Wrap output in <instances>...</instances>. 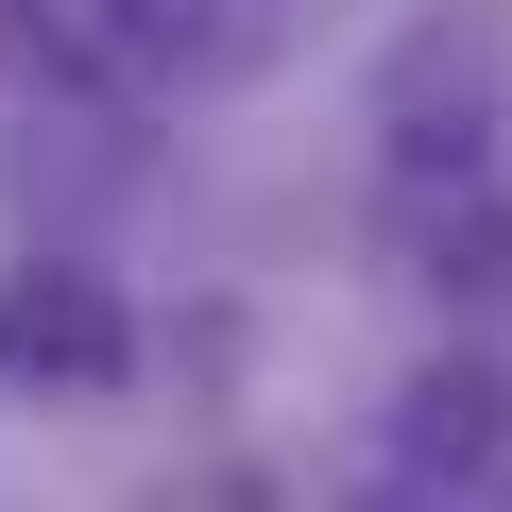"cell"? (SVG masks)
I'll list each match as a JSON object with an SVG mask.
<instances>
[{
	"label": "cell",
	"mask_w": 512,
	"mask_h": 512,
	"mask_svg": "<svg viewBox=\"0 0 512 512\" xmlns=\"http://www.w3.org/2000/svg\"><path fill=\"white\" fill-rule=\"evenodd\" d=\"M359 120H376V154H393V188H478L495 137H512V18H495V0H427V18H393Z\"/></svg>",
	"instance_id": "6da1fadb"
},
{
	"label": "cell",
	"mask_w": 512,
	"mask_h": 512,
	"mask_svg": "<svg viewBox=\"0 0 512 512\" xmlns=\"http://www.w3.org/2000/svg\"><path fill=\"white\" fill-rule=\"evenodd\" d=\"M393 478L427 512H512V359L495 342H444L393 393Z\"/></svg>",
	"instance_id": "7a4b0ae2"
},
{
	"label": "cell",
	"mask_w": 512,
	"mask_h": 512,
	"mask_svg": "<svg viewBox=\"0 0 512 512\" xmlns=\"http://www.w3.org/2000/svg\"><path fill=\"white\" fill-rule=\"evenodd\" d=\"M0 376H18V393H120V376H137L120 274H86V256H18V274H0Z\"/></svg>",
	"instance_id": "3957f363"
},
{
	"label": "cell",
	"mask_w": 512,
	"mask_h": 512,
	"mask_svg": "<svg viewBox=\"0 0 512 512\" xmlns=\"http://www.w3.org/2000/svg\"><path fill=\"white\" fill-rule=\"evenodd\" d=\"M103 18V52L137 69V86H188V103H222V86H256L274 69V0H86Z\"/></svg>",
	"instance_id": "277c9868"
},
{
	"label": "cell",
	"mask_w": 512,
	"mask_h": 512,
	"mask_svg": "<svg viewBox=\"0 0 512 512\" xmlns=\"http://www.w3.org/2000/svg\"><path fill=\"white\" fill-rule=\"evenodd\" d=\"M410 256H427V291L512 308V205H495V171L478 188H410Z\"/></svg>",
	"instance_id": "5b68a950"
},
{
	"label": "cell",
	"mask_w": 512,
	"mask_h": 512,
	"mask_svg": "<svg viewBox=\"0 0 512 512\" xmlns=\"http://www.w3.org/2000/svg\"><path fill=\"white\" fill-rule=\"evenodd\" d=\"M69 69V18H52V0H0V86H52Z\"/></svg>",
	"instance_id": "8992f818"
}]
</instances>
